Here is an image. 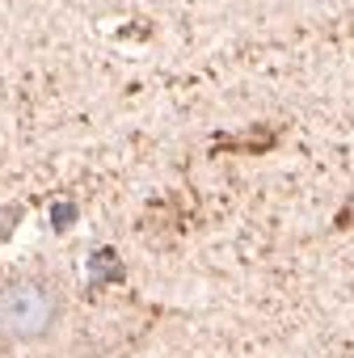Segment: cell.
Returning <instances> with one entry per match:
<instances>
[{
    "label": "cell",
    "mask_w": 354,
    "mask_h": 358,
    "mask_svg": "<svg viewBox=\"0 0 354 358\" xmlns=\"http://www.w3.org/2000/svg\"><path fill=\"white\" fill-rule=\"evenodd\" d=\"M274 143H278L274 127H262L249 135H215V152H270Z\"/></svg>",
    "instance_id": "7a4b0ae2"
},
{
    "label": "cell",
    "mask_w": 354,
    "mask_h": 358,
    "mask_svg": "<svg viewBox=\"0 0 354 358\" xmlns=\"http://www.w3.org/2000/svg\"><path fill=\"white\" fill-rule=\"evenodd\" d=\"M68 299L51 274H13L0 282V341L38 345L64 324Z\"/></svg>",
    "instance_id": "6da1fadb"
}]
</instances>
